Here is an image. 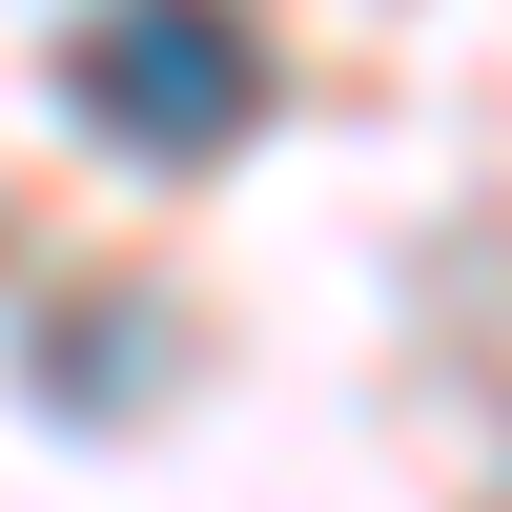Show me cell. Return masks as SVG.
<instances>
[{"instance_id":"6da1fadb","label":"cell","mask_w":512,"mask_h":512,"mask_svg":"<svg viewBox=\"0 0 512 512\" xmlns=\"http://www.w3.org/2000/svg\"><path fill=\"white\" fill-rule=\"evenodd\" d=\"M62 103L144 164H226L267 123V41H246V0H103L62 41Z\"/></svg>"}]
</instances>
